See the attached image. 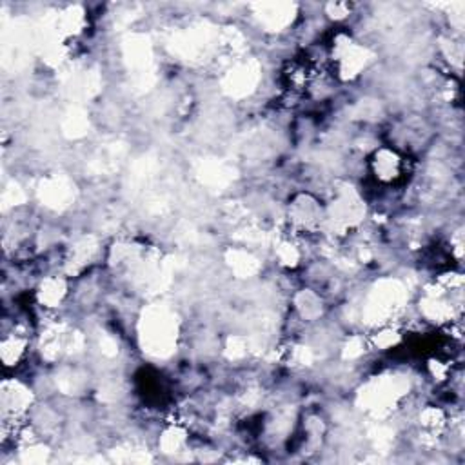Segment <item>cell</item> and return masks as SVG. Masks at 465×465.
<instances>
[{"label":"cell","instance_id":"obj_1","mask_svg":"<svg viewBox=\"0 0 465 465\" xmlns=\"http://www.w3.org/2000/svg\"><path fill=\"white\" fill-rule=\"evenodd\" d=\"M367 163L374 180L387 185L396 183L407 173V158L398 149L387 145L376 147L371 153Z\"/></svg>","mask_w":465,"mask_h":465}]
</instances>
